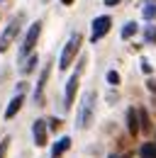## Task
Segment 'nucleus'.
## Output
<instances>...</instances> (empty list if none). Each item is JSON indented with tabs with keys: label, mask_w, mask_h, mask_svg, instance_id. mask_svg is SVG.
<instances>
[{
	"label": "nucleus",
	"mask_w": 156,
	"mask_h": 158,
	"mask_svg": "<svg viewBox=\"0 0 156 158\" xmlns=\"http://www.w3.org/2000/svg\"><path fill=\"white\" fill-rule=\"evenodd\" d=\"M127 129H129L132 136H136V134L141 131V127H139V112H136L134 107L127 110Z\"/></svg>",
	"instance_id": "9d476101"
},
{
	"label": "nucleus",
	"mask_w": 156,
	"mask_h": 158,
	"mask_svg": "<svg viewBox=\"0 0 156 158\" xmlns=\"http://www.w3.org/2000/svg\"><path fill=\"white\" fill-rule=\"evenodd\" d=\"M144 39L149 41V44H156V27L154 24H146L144 27Z\"/></svg>",
	"instance_id": "dca6fc26"
},
{
	"label": "nucleus",
	"mask_w": 156,
	"mask_h": 158,
	"mask_svg": "<svg viewBox=\"0 0 156 158\" xmlns=\"http://www.w3.org/2000/svg\"><path fill=\"white\" fill-rule=\"evenodd\" d=\"M20 24H22V15H17L15 20L7 24V29L2 32V37H0V51H7V44L15 39V34L20 32Z\"/></svg>",
	"instance_id": "423d86ee"
},
{
	"label": "nucleus",
	"mask_w": 156,
	"mask_h": 158,
	"mask_svg": "<svg viewBox=\"0 0 156 158\" xmlns=\"http://www.w3.org/2000/svg\"><path fill=\"white\" fill-rule=\"evenodd\" d=\"M80 41H83L80 34H73L71 39L66 41V46H63V51H61V59H58V68H61V71H66V68L71 66V61L76 59V54L80 51Z\"/></svg>",
	"instance_id": "7ed1b4c3"
},
{
	"label": "nucleus",
	"mask_w": 156,
	"mask_h": 158,
	"mask_svg": "<svg viewBox=\"0 0 156 158\" xmlns=\"http://www.w3.org/2000/svg\"><path fill=\"white\" fill-rule=\"evenodd\" d=\"M144 20H156V0H146L144 5Z\"/></svg>",
	"instance_id": "4468645a"
},
{
	"label": "nucleus",
	"mask_w": 156,
	"mask_h": 158,
	"mask_svg": "<svg viewBox=\"0 0 156 158\" xmlns=\"http://www.w3.org/2000/svg\"><path fill=\"white\" fill-rule=\"evenodd\" d=\"M112 158H129V156H127V153H124V156H112Z\"/></svg>",
	"instance_id": "393cba45"
},
{
	"label": "nucleus",
	"mask_w": 156,
	"mask_h": 158,
	"mask_svg": "<svg viewBox=\"0 0 156 158\" xmlns=\"http://www.w3.org/2000/svg\"><path fill=\"white\" fill-rule=\"evenodd\" d=\"M39 34H41V20H37V22H32V24H29V29H27V34H24V39H22L20 59H24V56H32V51H34V46H37Z\"/></svg>",
	"instance_id": "f03ea898"
},
{
	"label": "nucleus",
	"mask_w": 156,
	"mask_h": 158,
	"mask_svg": "<svg viewBox=\"0 0 156 158\" xmlns=\"http://www.w3.org/2000/svg\"><path fill=\"white\" fill-rule=\"evenodd\" d=\"M49 73H51V63H46V66L41 68V73H39V80H37V88H34V100H37L39 105H41V100H44V88H46Z\"/></svg>",
	"instance_id": "6e6552de"
},
{
	"label": "nucleus",
	"mask_w": 156,
	"mask_h": 158,
	"mask_svg": "<svg viewBox=\"0 0 156 158\" xmlns=\"http://www.w3.org/2000/svg\"><path fill=\"white\" fill-rule=\"evenodd\" d=\"M141 71H144L146 76L151 73V66H149V61H146V59H141Z\"/></svg>",
	"instance_id": "aec40b11"
},
{
	"label": "nucleus",
	"mask_w": 156,
	"mask_h": 158,
	"mask_svg": "<svg viewBox=\"0 0 156 158\" xmlns=\"http://www.w3.org/2000/svg\"><path fill=\"white\" fill-rule=\"evenodd\" d=\"M136 112H139V127H141L144 131H149L151 124H149V114H146V110H136Z\"/></svg>",
	"instance_id": "f3484780"
},
{
	"label": "nucleus",
	"mask_w": 156,
	"mask_h": 158,
	"mask_svg": "<svg viewBox=\"0 0 156 158\" xmlns=\"http://www.w3.org/2000/svg\"><path fill=\"white\" fill-rule=\"evenodd\" d=\"M139 156H141V158H156V141L144 143V146H141V151H139Z\"/></svg>",
	"instance_id": "ddd939ff"
},
{
	"label": "nucleus",
	"mask_w": 156,
	"mask_h": 158,
	"mask_svg": "<svg viewBox=\"0 0 156 158\" xmlns=\"http://www.w3.org/2000/svg\"><path fill=\"white\" fill-rule=\"evenodd\" d=\"M102 2H105L107 7H112V5H117V2H122V0H102Z\"/></svg>",
	"instance_id": "5701e85b"
},
{
	"label": "nucleus",
	"mask_w": 156,
	"mask_h": 158,
	"mask_svg": "<svg viewBox=\"0 0 156 158\" xmlns=\"http://www.w3.org/2000/svg\"><path fill=\"white\" fill-rule=\"evenodd\" d=\"M93 32H90V41L95 44V41H100L107 32H110V27H112V20H110V15H100V17H95L93 20Z\"/></svg>",
	"instance_id": "39448f33"
},
{
	"label": "nucleus",
	"mask_w": 156,
	"mask_h": 158,
	"mask_svg": "<svg viewBox=\"0 0 156 158\" xmlns=\"http://www.w3.org/2000/svg\"><path fill=\"white\" fill-rule=\"evenodd\" d=\"M44 2H49V0H44Z\"/></svg>",
	"instance_id": "a878e982"
},
{
	"label": "nucleus",
	"mask_w": 156,
	"mask_h": 158,
	"mask_svg": "<svg viewBox=\"0 0 156 158\" xmlns=\"http://www.w3.org/2000/svg\"><path fill=\"white\" fill-rule=\"evenodd\" d=\"M107 83H110V85H119V73H117V71H110V73H107Z\"/></svg>",
	"instance_id": "6ab92c4d"
},
{
	"label": "nucleus",
	"mask_w": 156,
	"mask_h": 158,
	"mask_svg": "<svg viewBox=\"0 0 156 158\" xmlns=\"http://www.w3.org/2000/svg\"><path fill=\"white\" fill-rule=\"evenodd\" d=\"M22 105H24V95H22V93H17L15 98L7 102V107H5V119H12L20 110H22Z\"/></svg>",
	"instance_id": "1a4fd4ad"
},
{
	"label": "nucleus",
	"mask_w": 156,
	"mask_h": 158,
	"mask_svg": "<svg viewBox=\"0 0 156 158\" xmlns=\"http://www.w3.org/2000/svg\"><path fill=\"white\" fill-rule=\"evenodd\" d=\"M68 148H71V136H61L51 148V158H61L63 151H68Z\"/></svg>",
	"instance_id": "9b49d317"
},
{
	"label": "nucleus",
	"mask_w": 156,
	"mask_h": 158,
	"mask_svg": "<svg viewBox=\"0 0 156 158\" xmlns=\"http://www.w3.org/2000/svg\"><path fill=\"white\" fill-rule=\"evenodd\" d=\"M7 148H10V136H5L2 141H0V158H5V153H7Z\"/></svg>",
	"instance_id": "a211bd4d"
},
{
	"label": "nucleus",
	"mask_w": 156,
	"mask_h": 158,
	"mask_svg": "<svg viewBox=\"0 0 156 158\" xmlns=\"http://www.w3.org/2000/svg\"><path fill=\"white\" fill-rule=\"evenodd\" d=\"M83 66H85V56L78 61V68L76 73L68 78V83H66V93H63V107L68 110L71 105H73V100H76V93H78V80H80V73H83Z\"/></svg>",
	"instance_id": "20e7f679"
},
{
	"label": "nucleus",
	"mask_w": 156,
	"mask_h": 158,
	"mask_svg": "<svg viewBox=\"0 0 156 158\" xmlns=\"http://www.w3.org/2000/svg\"><path fill=\"white\" fill-rule=\"evenodd\" d=\"M146 85H149V90H151V93H154V95H156V80H149Z\"/></svg>",
	"instance_id": "4be33fe9"
},
{
	"label": "nucleus",
	"mask_w": 156,
	"mask_h": 158,
	"mask_svg": "<svg viewBox=\"0 0 156 158\" xmlns=\"http://www.w3.org/2000/svg\"><path fill=\"white\" fill-rule=\"evenodd\" d=\"M37 63H39V59L34 56V54H32V56L27 59V63H24V66H20V73H22V76H29V73L37 68Z\"/></svg>",
	"instance_id": "f8f14e48"
},
{
	"label": "nucleus",
	"mask_w": 156,
	"mask_h": 158,
	"mask_svg": "<svg viewBox=\"0 0 156 158\" xmlns=\"http://www.w3.org/2000/svg\"><path fill=\"white\" fill-rule=\"evenodd\" d=\"M93 112H95V93L88 90L83 100H80V110H78V129H88L93 122Z\"/></svg>",
	"instance_id": "f257e3e1"
},
{
	"label": "nucleus",
	"mask_w": 156,
	"mask_h": 158,
	"mask_svg": "<svg viewBox=\"0 0 156 158\" xmlns=\"http://www.w3.org/2000/svg\"><path fill=\"white\" fill-rule=\"evenodd\" d=\"M32 136H34V143H37L39 148L46 146V141H49V129H46V122H44V119H37V122L32 124Z\"/></svg>",
	"instance_id": "0eeeda50"
},
{
	"label": "nucleus",
	"mask_w": 156,
	"mask_h": 158,
	"mask_svg": "<svg viewBox=\"0 0 156 158\" xmlns=\"http://www.w3.org/2000/svg\"><path fill=\"white\" fill-rule=\"evenodd\" d=\"M49 127H51V129H58V127H61V119H56V117H54L51 122H49Z\"/></svg>",
	"instance_id": "412c9836"
},
{
	"label": "nucleus",
	"mask_w": 156,
	"mask_h": 158,
	"mask_svg": "<svg viewBox=\"0 0 156 158\" xmlns=\"http://www.w3.org/2000/svg\"><path fill=\"white\" fill-rule=\"evenodd\" d=\"M61 2H63V5H71V2H73V0H61Z\"/></svg>",
	"instance_id": "b1692460"
},
{
	"label": "nucleus",
	"mask_w": 156,
	"mask_h": 158,
	"mask_svg": "<svg viewBox=\"0 0 156 158\" xmlns=\"http://www.w3.org/2000/svg\"><path fill=\"white\" fill-rule=\"evenodd\" d=\"M136 29H139L136 22H127V24L122 27V39H132V37L136 34Z\"/></svg>",
	"instance_id": "2eb2a0df"
}]
</instances>
